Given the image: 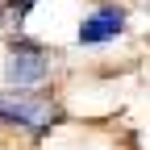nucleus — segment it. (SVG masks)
I'll use <instances>...</instances> for the list:
<instances>
[{"label": "nucleus", "mask_w": 150, "mask_h": 150, "mask_svg": "<svg viewBox=\"0 0 150 150\" xmlns=\"http://www.w3.org/2000/svg\"><path fill=\"white\" fill-rule=\"evenodd\" d=\"M0 121L4 125H21L29 134H46L54 121V108L46 100L29 96V92H0Z\"/></svg>", "instance_id": "f257e3e1"}, {"label": "nucleus", "mask_w": 150, "mask_h": 150, "mask_svg": "<svg viewBox=\"0 0 150 150\" xmlns=\"http://www.w3.org/2000/svg\"><path fill=\"white\" fill-rule=\"evenodd\" d=\"M4 75H8V83H17V88H38L50 75V59H46L42 46L21 42V46H13L8 63H4Z\"/></svg>", "instance_id": "f03ea898"}, {"label": "nucleus", "mask_w": 150, "mask_h": 150, "mask_svg": "<svg viewBox=\"0 0 150 150\" xmlns=\"http://www.w3.org/2000/svg\"><path fill=\"white\" fill-rule=\"evenodd\" d=\"M125 33V8L121 4H96L83 21H79V46H104L112 38Z\"/></svg>", "instance_id": "7ed1b4c3"}, {"label": "nucleus", "mask_w": 150, "mask_h": 150, "mask_svg": "<svg viewBox=\"0 0 150 150\" xmlns=\"http://www.w3.org/2000/svg\"><path fill=\"white\" fill-rule=\"evenodd\" d=\"M142 8H146V13H150V0H142Z\"/></svg>", "instance_id": "20e7f679"}]
</instances>
